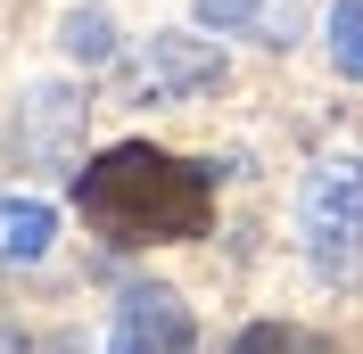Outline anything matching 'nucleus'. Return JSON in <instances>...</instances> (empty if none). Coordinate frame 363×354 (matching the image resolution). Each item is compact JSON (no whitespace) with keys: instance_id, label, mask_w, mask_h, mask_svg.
<instances>
[{"instance_id":"f257e3e1","label":"nucleus","mask_w":363,"mask_h":354,"mask_svg":"<svg viewBox=\"0 0 363 354\" xmlns=\"http://www.w3.org/2000/svg\"><path fill=\"white\" fill-rule=\"evenodd\" d=\"M74 206L99 239L149 247V239H206L215 231V173L149 140H116L74 173Z\"/></svg>"},{"instance_id":"f03ea898","label":"nucleus","mask_w":363,"mask_h":354,"mask_svg":"<svg viewBox=\"0 0 363 354\" xmlns=\"http://www.w3.org/2000/svg\"><path fill=\"white\" fill-rule=\"evenodd\" d=\"M306 239L322 272H347L363 256V156H330L306 181Z\"/></svg>"},{"instance_id":"7ed1b4c3","label":"nucleus","mask_w":363,"mask_h":354,"mask_svg":"<svg viewBox=\"0 0 363 354\" xmlns=\"http://www.w3.org/2000/svg\"><path fill=\"white\" fill-rule=\"evenodd\" d=\"M199 346V321L165 280H140L116 297V321H108V354H190Z\"/></svg>"},{"instance_id":"20e7f679","label":"nucleus","mask_w":363,"mask_h":354,"mask_svg":"<svg viewBox=\"0 0 363 354\" xmlns=\"http://www.w3.org/2000/svg\"><path fill=\"white\" fill-rule=\"evenodd\" d=\"M50 231H58V215H50L42 198H0V256H9V264H33L50 247Z\"/></svg>"},{"instance_id":"39448f33","label":"nucleus","mask_w":363,"mask_h":354,"mask_svg":"<svg viewBox=\"0 0 363 354\" xmlns=\"http://www.w3.org/2000/svg\"><path fill=\"white\" fill-rule=\"evenodd\" d=\"M223 83V58H190L182 33H157V91H215Z\"/></svg>"},{"instance_id":"423d86ee","label":"nucleus","mask_w":363,"mask_h":354,"mask_svg":"<svg viewBox=\"0 0 363 354\" xmlns=\"http://www.w3.org/2000/svg\"><path fill=\"white\" fill-rule=\"evenodd\" d=\"M231 354H347V346H330L322 330H297V321H248L231 338Z\"/></svg>"},{"instance_id":"0eeeda50","label":"nucleus","mask_w":363,"mask_h":354,"mask_svg":"<svg viewBox=\"0 0 363 354\" xmlns=\"http://www.w3.org/2000/svg\"><path fill=\"white\" fill-rule=\"evenodd\" d=\"M330 67L347 83H363V0H339L330 8Z\"/></svg>"},{"instance_id":"6e6552de","label":"nucleus","mask_w":363,"mask_h":354,"mask_svg":"<svg viewBox=\"0 0 363 354\" xmlns=\"http://www.w3.org/2000/svg\"><path fill=\"white\" fill-rule=\"evenodd\" d=\"M58 42H67V58H91V67H99V58L116 50V25L99 17V8H74V17L58 25Z\"/></svg>"},{"instance_id":"1a4fd4ad","label":"nucleus","mask_w":363,"mask_h":354,"mask_svg":"<svg viewBox=\"0 0 363 354\" xmlns=\"http://www.w3.org/2000/svg\"><path fill=\"white\" fill-rule=\"evenodd\" d=\"M256 17H264V0H199V25H215V33H240Z\"/></svg>"},{"instance_id":"9d476101","label":"nucleus","mask_w":363,"mask_h":354,"mask_svg":"<svg viewBox=\"0 0 363 354\" xmlns=\"http://www.w3.org/2000/svg\"><path fill=\"white\" fill-rule=\"evenodd\" d=\"M0 354H33V338H25V330H9V321H0Z\"/></svg>"}]
</instances>
